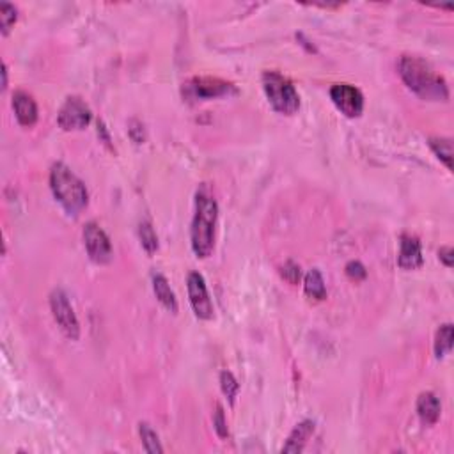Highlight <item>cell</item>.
<instances>
[{
    "label": "cell",
    "mask_w": 454,
    "mask_h": 454,
    "mask_svg": "<svg viewBox=\"0 0 454 454\" xmlns=\"http://www.w3.org/2000/svg\"><path fill=\"white\" fill-rule=\"evenodd\" d=\"M219 220V205L208 185H202L195 194V213L192 220L190 242L197 257H210L215 249V229Z\"/></svg>",
    "instance_id": "6da1fadb"
},
{
    "label": "cell",
    "mask_w": 454,
    "mask_h": 454,
    "mask_svg": "<svg viewBox=\"0 0 454 454\" xmlns=\"http://www.w3.org/2000/svg\"><path fill=\"white\" fill-rule=\"evenodd\" d=\"M398 68L403 82L423 100L445 101L449 98V87L444 76L438 75L433 66L421 57L403 56Z\"/></svg>",
    "instance_id": "7a4b0ae2"
},
{
    "label": "cell",
    "mask_w": 454,
    "mask_h": 454,
    "mask_svg": "<svg viewBox=\"0 0 454 454\" xmlns=\"http://www.w3.org/2000/svg\"><path fill=\"white\" fill-rule=\"evenodd\" d=\"M50 188L64 212L70 215H78L89 202L86 185L78 176L64 163H53L50 170Z\"/></svg>",
    "instance_id": "3957f363"
},
{
    "label": "cell",
    "mask_w": 454,
    "mask_h": 454,
    "mask_svg": "<svg viewBox=\"0 0 454 454\" xmlns=\"http://www.w3.org/2000/svg\"><path fill=\"white\" fill-rule=\"evenodd\" d=\"M263 89L275 112L284 115H293L299 112L300 96L292 80L286 78L284 75L277 71H264Z\"/></svg>",
    "instance_id": "277c9868"
},
{
    "label": "cell",
    "mask_w": 454,
    "mask_h": 454,
    "mask_svg": "<svg viewBox=\"0 0 454 454\" xmlns=\"http://www.w3.org/2000/svg\"><path fill=\"white\" fill-rule=\"evenodd\" d=\"M50 309H52V316L59 329L63 330L64 336L70 337L71 341H76L80 337V323L76 318L73 307H71L68 295L61 289L50 295Z\"/></svg>",
    "instance_id": "5b68a950"
},
{
    "label": "cell",
    "mask_w": 454,
    "mask_h": 454,
    "mask_svg": "<svg viewBox=\"0 0 454 454\" xmlns=\"http://www.w3.org/2000/svg\"><path fill=\"white\" fill-rule=\"evenodd\" d=\"M83 245L91 261L96 264H107L112 261L114 250H112L110 238L96 222H89L83 227Z\"/></svg>",
    "instance_id": "8992f818"
},
{
    "label": "cell",
    "mask_w": 454,
    "mask_h": 454,
    "mask_svg": "<svg viewBox=\"0 0 454 454\" xmlns=\"http://www.w3.org/2000/svg\"><path fill=\"white\" fill-rule=\"evenodd\" d=\"M91 108L87 107L86 101L78 96H70L57 114V123L64 132H73V130H83L91 123Z\"/></svg>",
    "instance_id": "52a82bcc"
},
{
    "label": "cell",
    "mask_w": 454,
    "mask_h": 454,
    "mask_svg": "<svg viewBox=\"0 0 454 454\" xmlns=\"http://www.w3.org/2000/svg\"><path fill=\"white\" fill-rule=\"evenodd\" d=\"M187 288L188 299H190V305L194 309L195 316L199 319H213L215 307H213L212 296H210L208 288H206L205 277L199 272H192V274H188Z\"/></svg>",
    "instance_id": "ba28073f"
},
{
    "label": "cell",
    "mask_w": 454,
    "mask_h": 454,
    "mask_svg": "<svg viewBox=\"0 0 454 454\" xmlns=\"http://www.w3.org/2000/svg\"><path fill=\"white\" fill-rule=\"evenodd\" d=\"M330 98L346 118H358L364 112V94L350 83H336L330 89Z\"/></svg>",
    "instance_id": "9c48e42d"
},
{
    "label": "cell",
    "mask_w": 454,
    "mask_h": 454,
    "mask_svg": "<svg viewBox=\"0 0 454 454\" xmlns=\"http://www.w3.org/2000/svg\"><path fill=\"white\" fill-rule=\"evenodd\" d=\"M234 93V87L231 83L224 82L220 78H210V76H199L192 78L183 87V94L188 100H210V98H219L224 94Z\"/></svg>",
    "instance_id": "30bf717a"
},
{
    "label": "cell",
    "mask_w": 454,
    "mask_h": 454,
    "mask_svg": "<svg viewBox=\"0 0 454 454\" xmlns=\"http://www.w3.org/2000/svg\"><path fill=\"white\" fill-rule=\"evenodd\" d=\"M398 263L403 270H417L423 267V249L417 236L403 234Z\"/></svg>",
    "instance_id": "8fae6325"
},
{
    "label": "cell",
    "mask_w": 454,
    "mask_h": 454,
    "mask_svg": "<svg viewBox=\"0 0 454 454\" xmlns=\"http://www.w3.org/2000/svg\"><path fill=\"white\" fill-rule=\"evenodd\" d=\"M13 108L18 123L21 126L31 128V126L36 125V121H38V103H36L31 94L25 93V91H16L13 94Z\"/></svg>",
    "instance_id": "7c38bea8"
},
{
    "label": "cell",
    "mask_w": 454,
    "mask_h": 454,
    "mask_svg": "<svg viewBox=\"0 0 454 454\" xmlns=\"http://www.w3.org/2000/svg\"><path fill=\"white\" fill-rule=\"evenodd\" d=\"M314 428L316 424L312 423V421H302L300 424H296L295 430L289 433L288 440H286V444L282 445L281 451L286 453V454H299L304 451L305 444L309 442V438L312 437V433H314Z\"/></svg>",
    "instance_id": "4fadbf2b"
},
{
    "label": "cell",
    "mask_w": 454,
    "mask_h": 454,
    "mask_svg": "<svg viewBox=\"0 0 454 454\" xmlns=\"http://www.w3.org/2000/svg\"><path fill=\"white\" fill-rule=\"evenodd\" d=\"M417 413L426 426H433L440 419V401L433 392H423L417 398Z\"/></svg>",
    "instance_id": "5bb4252c"
},
{
    "label": "cell",
    "mask_w": 454,
    "mask_h": 454,
    "mask_svg": "<svg viewBox=\"0 0 454 454\" xmlns=\"http://www.w3.org/2000/svg\"><path fill=\"white\" fill-rule=\"evenodd\" d=\"M153 292H155L158 302L162 304L163 307L167 309V311L172 312V314H176L177 312L176 295H174V292L170 289L169 281H167L163 275H160V274L153 275Z\"/></svg>",
    "instance_id": "9a60e30c"
},
{
    "label": "cell",
    "mask_w": 454,
    "mask_h": 454,
    "mask_svg": "<svg viewBox=\"0 0 454 454\" xmlns=\"http://www.w3.org/2000/svg\"><path fill=\"white\" fill-rule=\"evenodd\" d=\"M304 289L305 295L311 296L314 300H323L326 296V286L325 281H323V275L319 274V270H311L307 275H305L304 281Z\"/></svg>",
    "instance_id": "2e32d148"
},
{
    "label": "cell",
    "mask_w": 454,
    "mask_h": 454,
    "mask_svg": "<svg viewBox=\"0 0 454 454\" xmlns=\"http://www.w3.org/2000/svg\"><path fill=\"white\" fill-rule=\"evenodd\" d=\"M453 339L454 329L451 323H445L437 330V336H435V355H437V358H444L451 351Z\"/></svg>",
    "instance_id": "e0dca14e"
},
{
    "label": "cell",
    "mask_w": 454,
    "mask_h": 454,
    "mask_svg": "<svg viewBox=\"0 0 454 454\" xmlns=\"http://www.w3.org/2000/svg\"><path fill=\"white\" fill-rule=\"evenodd\" d=\"M430 148L433 150L435 155L444 162V165L448 169H453V143L451 139H445V137H430L428 140Z\"/></svg>",
    "instance_id": "ac0fdd59"
},
{
    "label": "cell",
    "mask_w": 454,
    "mask_h": 454,
    "mask_svg": "<svg viewBox=\"0 0 454 454\" xmlns=\"http://www.w3.org/2000/svg\"><path fill=\"white\" fill-rule=\"evenodd\" d=\"M139 433L140 438H143V445L148 453L151 454H160L163 453L162 444H160V438L156 435V431L153 430L148 423H140L139 424Z\"/></svg>",
    "instance_id": "d6986e66"
},
{
    "label": "cell",
    "mask_w": 454,
    "mask_h": 454,
    "mask_svg": "<svg viewBox=\"0 0 454 454\" xmlns=\"http://www.w3.org/2000/svg\"><path fill=\"white\" fill-rule=\"evenodd\" d=\"M139 238L148 254H155L158 250V236H156L155 229H153L151 222H148V220L140 222Z\"/></svg>",
    "instance_id": "ffe728a7"
},
{
    "label": "cell",
    "mask_w": 454,
    "mask_h": 454,
    "mask_svg": "<svg viewBox=\"0 0 454 454\" xmlns=\"http://www.w3.org/2000/svg\"><path fill=\"white\" fill-rule=\"evenodd\" d=\"M18 20V11L16 7L11 6V4L2 2L0 4V29H2V36L9 34V31L13 29V25Z\"/></svg>",
    "instance_id": "44dd1931"
},
{
    "label": "cell",
    "mask_w": 454,
    "mask_h": 454,
    "mask_svg": "<svg viewBox=\"0 0 454 454\" xmlns=\"http://www.w3.org/2000/svg\"><path fill=\"white\" fill-rule=\"evenodd\" d=\"M220 387H222L224 396H226V398L229 399V403H231V405H234V399H236V396H238V391H239V383L236 381L234 375L229 371L220 373Z\"/></svg>",
    "instance_id": "7402d4cb"
},
{
    "label": "cell",
    "mask_w": 454,
    "mask_h": 454,
    "mask_svg": "<svg viewBox=\"0 0 454 454\" xmlns=\"http://www.w3.org/2000/svg\"><path fill=\"white\" fill-rule=\"evenodd\" d=\"M281 274L289 284H299L300 279H302V270H300V267L295 261H288V263L281 268Z\"/></svg>",
    "instance_id": "603a6c76"
},
{
    "label": "cell",
    "mask_w": 454,
    "mask_h": 454,
    "mask_svg": "<svg viewBox=\"0 0 454 454\" xmlns=\"http://www.w3.org/2000/svg\"><path fill=\"white\" fill-rule=\"evenodd\" d=\"M213 426H215L217 435L220 438H227L229 430H227V423H226V416H224V408L220 405H217V412L213 416Z\"/></svg>",
    "instance_id": "cb8c5ba5"
},
{
    "label": "cell",
    "mask_w": 454,
    "mask_h": 454,
    "mask_svg": "<svg viewBox=\"0 0 454 454\" xmlns=\"http://www.w3.org/2000/svg\"><path fill=\"white\" fill-rule=\"evenodd\" d=\"M346 275L350 279H354V281H362V279H366L368 272H366L362 263H358V261H350V263L346 264Z\"/></svg>",
    "instance_id": "d4e9b609"
},
{
    "label": "cell",
    "mask_w": 454,
    "mask_h": 454,
    "mask_svg": "<svg viewBox=\"0 0 454 454\" xmlns=\"http://www.w3.org/2000/svg\"><path fill=\"white\" fill-rule=\"evenodd\" d=\"M438 257H440V261H442V263H444L448 268L453 267L454 256H453V249H451V247H442V249L438 250Z\"/></svg>",
    "instance_id": "484cf974"
},
{
    "label": "cell",
    "mask_w": 454,
    "mask_h": 454,
    "mask_svg": "<svg viewBox=\"0 0 454 454\" xmlns=\"http://www.w3.org/2000/svg\"><path fill=\"white\" fill-rule=\"evenodd\" d=\"M7 87V66L4 64L2 66V89H6Z\"/></svg>",
    "instance_id": "4316f807"
}]
</instances>
